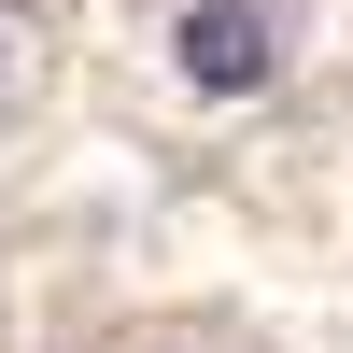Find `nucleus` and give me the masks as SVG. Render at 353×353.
I'll use <instances>...</instances> for the list:
<instances>
[{"instance_id": "f257e3e1", "label": "nucleus", "mask_w": 353, "mask_h": 353, "mask_svg": "<svg viewBox=\"0 0 353 353\" xmlns=\"http://www.w3.org/2000/svg\"><path fill=\"white\" fill-rule=\"evenodd\" d=\"M170 57H184L198 99H254V85L283 71V28H269V0H198V14L170 28Z\"/></svg>"}]
</instances>
